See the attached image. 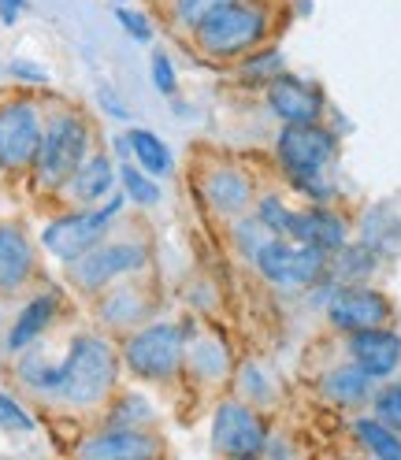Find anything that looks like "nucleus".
<instances>
[{"mask_svg":"<svg viewBox=\"0 0 401 460\" xmlns=\"http://www.w3.org/2000/svg\"><path fill=\"white\" fill-rule=\"evenodd\" d=\"M101 101H104V108H108L111 115H116V119H127V115H130V111H127V108H123V104H120L116 97H111L108 90H101Z\"/></svg>","mask_w":401,"mask_h":460,"instance_id":"4c0bfd02","label":"nucleus"},{"mask_svg":"<svg viewBox=\"0 0 401 460\" xmlns=\"http://www.w3.org/2000/svg\"><path fill=\"white\" fill-rule=\"evenodd\" d=\"M138 312H141V301H138V294H130V290H120V294H111V297L104 301V320H108V323H130Z\"/></svg>","mask_w":401,"mask_h":460,"instance_id":"7c9ffc66","label":"nucleus"},{"mask_svg":"<svg viewBox=\"0 0 401 460\" xmlns=\"http://www.w3.org/2000/svg\"><path fill=\"white\" fill-rule=\"evenodd\" d=\"M371 412H376L387 427H394L401 435V379H387L376 386V397H371Z\"/></svg>","mask_w":401,"mask_h":460,"instance_id":"bb28decb","label":"nucleus"},{"mask_svg":"<svg viewBox=\"0 0 401 460\" xmlns=\"http://www.w3.org/2000/svg\"><path fill=\"white\" fill-rule=\"evenodd\" d=\"M193 38L200 52L216 56V60H235V56H249L261 49L268 38V8L253 4V0H231L216 15L193 26Z\"/></svg>","mask_w":401,"mask_h":460,"instance_id":"f03ea898","label":"nucleus"},{"mask_svg":"<svg viewBox=\"0 0 401 460\" xmlns=\"http://www.w3.org/2000/svg\"><path fill=\"white\" fill-rule=\"evenodd\" d=\"M56 305H60V301H56V294H41V297H34L31 305L19 312L15 327L8 331V349L12 353L26 349V345H34L38 334H45V327L52 323V315H56Z\"/></svg>","mask_w":401,"mask_h":460,"instance_id":"412c9836","label":"nucleus"},{"mask_svg":"<svg viewBox=\"0 0 401 460\" xmlns=\"http://www.w3.org/2000/svg\"><path fill=\"white\" fill-rule=\"evenodd\" d=\"M212 446L227 456H261L268 449V427L242 401H223L212 416Z\"/></svg>","mask_w":401,"mask_h":460,"instance_id":"9d476101","label":"nucleus"},{"mask_svg":"<svg viewBox=\"0 0 401 460\" xmlns=\"http://www.w3.org/2000/svg\"><path fill=\"white\" fill-rule=\"evenodd\" d=\"M116 19H120V26H123V31L138 41V45H149L153 41V22L146 19V15H141V12H134V8H116Z\"/></svg>","mask_w":401,"mask_h":460,"instance_id":"473e14b6","label":"nucleus"},{"mask_svg":"<svg viewBox=\"0 0 401 460\" xmlns=\"http://www.w3.org/2000/svg\"><path fill=\"white\" fill-rule=\"evenodd\" d=\"M130 141V153H134V164H141V171H149V175H171V149L164 146V141L153 134V130H130L127 134Z\"/></svg>","mask_w":401,"mask_h":460,"instance_id":"5701e85b","label":"nucleus"},{"mask_svg":"<svg viewBox=\"0 0 401 460\" xmlns=\"http://www.w3.org/2000/svg\"><path fill=\"white\" fill-rule=\"evenodd\" d=\"M41 115L34 108V101H4L0 104V164L22 171L34 167L38 149H41Z\"/></svg>","mask_w":401,"mask_h":460,"instance_id":"1a4fd4ad","label":"nucleus"},{"mask_svg":"<svg viewBox=\"0 0 401 460\" xmlns=\"http://www.w3.org/2000/svg\"><path fill=\"white\" fill-rule=\"evenodd\" d=\"M120 182H123L127 197L138 200V205H156V200H160V186L153 182V175H149V171H141V167H134V164L120 167Z\"/></svg>","mask_w":401,"mask_h":460,"instance_id":"cd10ccee","label":"nucleus"},{"mask_svg":"<svg viewBox=\"0 0 401 460\" xmlns=\"http://www.w3.org/2000/svg\"><path fill=\"white\" fill-rule=\"evenodd\" d=\"M268 108L279 123H324L327 93L320 82L282 71L268 82Z\"/></svg>","mask_w":401,"mask_h":460,"instance_id":"9b49d317","label":"nucleus"},{"mask_svg":"<svg viewBox=\"0 0 401 460\" xmlns=\"http://www.w3.org/2000/svg\"><path fill=\"white\" fill-rule=\"evenodd\" d=\"M0 430H12V435H31L34 430V420L26 412L15 397L0 394Z\"/></svg>","mask_w":401,"mask_h":460,"instance_id":"c85d7f7f","label":"nucleus"},{"mask_svg":"<svg viewBox=\"0 0 401 460\" xmlns=\"http://www.w3.org/2000/svg\"><path fill=\"white\" fill-rule=\"evenodd\" d=\"M242 383H245V394L253 397V401H272V383H268V376L256 364H245V371H242Z\"/></svg>","mask_w":401,"mask_h":460,"instance_id":"f704fd0d","label":"nucleus"},{"mask_svg":"<svg viewBox=\"0 0 401 460\" xmlns=\"http://www.w3.org/2000/svg\"><path fill=\"white\" fill-rule=\"evenodd\" d=\"M350 435L361 446V453H368V456H376V460H401V435L394 427H387L376 412L357 416L350 423Z\"/></svg>","mask_w":401,"mask_h":460,"instance_id":"aec40b11","label":"nucleus"},{"mask_svg":"<svg viewBox=\"0 0 401 460\" xmlns=\"http://www.w3.org/2000/svg\"><path fill=\"white\" fill-rule=\"evenodd\" d=\"M85 153H90V127H85L82 115H75V111L52 115L45 127V137H41L38 160H34L38 182L45 190H64V182L82 167Z\"/></svg>","mask_w":401,"mask_h":460,"instance_id":"20e7f679","label":"nucleus"},{"mask_svg":"<svg viewBox=\"0 0 401 460\" xmlns=\"http://www.w3.org/2000/svg\"><path fill=\"white\" fill-rule=\"evenodd\" d=\"M19 379L26 386L41 390V394H56V390H60V364H49L45 357H22Z\"/></svg>","mask_w":401,"mask_h":460,"instance_id":"a878e982","label":"nucleus"},{"mask_svg":"<svg viewBox=\"0 0 401 460\" xmlns=\"http://www.w3.org/2000/svg\"><path fill=\"white\" fill-rule=\"evenodd\" d=\"M111 182H116V167H111V160L108 156H85L82 167L64 182V190H67V197L75 200V205H97L101 197L111 193Z\"/></svg>","mask_w":401,"mask_h":460,"instance_id":"6ab92c4d","label":"nucleus"},{"mask_svg":"<svg viewBox=\"0 0 401 460\" xmlns=\"http://www.w3.org/2000/svg\"><path fill=\"white\" fill-rule=\"evenodd\" d=\"M8 71H12V78H22V82H38V85L49 82V71L38 67V64H31V60H12Z\"/></svg>","mask_w":401,"mask_h":460,"instance_id":"c9c22d12","label":"nucleus"},{"mask_svg":"<svg viewBox=\"0 0 401 460\" xmlns=\"http://www.w3.org/2000/svg\"><path fill=\"white\" fill-rule=\"evenodd\" d=\"M205 200L219 216H238L249 208L253 200V182L242 175L238 167H216L205 179Z\"/></svg>","mask_w":401,"mask_h":460,"instance_id":"f3484780","label":"nucleus"},{"mask_svg":"<svg viewBox=\"0 0 401 460\" xmlns=\"http://www.w3.org/2000/svg\"><path fill=\"white\" fill-rule=\"evenodd\" d=\"M146 264V249L120 242V245H94L90 252H82L78 261H71V279L82 286V290H101L111 279H120L127 271H138Z\"/></svg>","mask_w":401,"mask_h":460,"instance_id":"f8f14e48","label":"nucleus"},{"mask_svg":"<svg viewBox=\"0 0 401 460\" xmlns=\"http://www.w3.org/2000/svg\"><path fill=\"white\" fill-rule=\"evenodd\" d=\"M275 160L290 186L308 205H331L334 179L331 171L338 164V134L324 123H282L275 137Z\"/></svg>","mask_w":401,"mask_h":460,"instance_id":"f257e3e1","label":"nucleus"},{"mask_svg":"<svg viewBox=\"0 0 401 460\" xmlns=\"http://www.w3.org/2000/svg\"><path fill=\"white\" fill-rule=\"evenodd\" d=\"M0 167H4V164H0Z\"/></svg>","mask_w":401,"mask_h":460,"instance_id":"58836bf2","label":"nucleus"},{"mask_svg":"<svg viewBox=\"0 0 401 460\" xmlns=\"http://www.w3.org/2000/svg\"><path fill=\"white\" fill-rule=\"evenodd\" d=\"M376 386H379V383L371 379L361 364H353V360L331 367L327 376L320 379L324 397L331 401V405H338V409H361V405H371V397H376Z\"/></svg>","mask_w":401,"mask_h":460,"instance_id":"2eb2a0df","label":"nucleus"},{"mask_svg":"<svg viewBox=\"0 0 401 460\" xmlns=\"http://www.w3.org/2000/svg\"><path fill=\"white\" fill-rule=\"evenodd\" d=\"M256 216H261V223L272 230V234H279V238H290L298 208L286 205V200H282L279 193H268V197H261V205H256Z\"/></svg>","mask_w":401,"mask_h":460,"instance_id":"393cba45","label":"nucleus"},{"mask_svg":"<svg viewBox=\"0 0 401 460\" xmlns=\"http://www.w3.org/2000/svg\"><path fill=\"white\" fill-rule=\"evenodd\" d=\"M111 383H116V353H111V345L94 334L75 338L60 364V390H56V397L71 401V405H94V401L108 394Z\"/></svg>","mask_w":401,"mask_h":460,"instance_id":"7ed1b4c3","label":"nucleus"},{"mask_svg":"<svg viewBox=\"0 0 401 460\" xmlns=\"http://www.w3.org/2000/svg\"><path fill=\"white\" fill-rule=\"evenodd\" d=\"M290 242L324 249V252H338L350 242V223L331 205H308V208H298V216H294Z\"/></svg>","mask_w":401,"mask_h":460,"instance_id":"4468645a","label":"nucleus"},{"mask_svg":"<svg viewBox=\"0 0 401 460\" xmlns=\"http://www.w3.org/2000/svg\"><path fill=\"white\" fill-rule=\"evenodd\" d=\"M286 71V60H282V52L275 45H261V49H253L245 56V64H242V78L245 82H272L275 75Z\"/></svg>","mask_w":401,"mask_h":460,"instance_id":"b1692460","label":"nucleus"},{"mask_svg":"<svg viewBox=\"0 0 401 460\" xmlns=\"http://www.w3.org/2000/svg\"><path fill=\"white\" fill-rule=\"evenodd\" d=\"M153 85H156L164 97H171V93H175V85H179V78H175V64H171V56H167V52H156V56H153Z\"/></svg>","mask_w":401,"mask_h":460,"instance_id":"72a5a7b5","label":"nucleus"},{"mask_svg":"<svg viewBox=\"0 0 401 460\" xmlns=\"http://www.w3.org/2000/svg\"><path fill=\"white\" fill-rule=\"evenodd\" d=\"M376 268H379V252L368 249L364 242H357V245L346 242L338 252H331V275L338 282H368Z\"/></svg>","mask_w":401,"mask_h":460,"instance_id":"4be33fe9","label":"nucleus"},{"mask_svg":"<svg viewBox=\"0 0 401 460\" xmlns=\"http://www.w3.org/2000/svg\"><path fill=\"white\" fill-rule=\"evenodd\" d=\"M120 208H123V197H111L101 208H82V212H71L64 219H52L41 234V245L56 256V261L71 264L108 234V226L120 216Z\"/></svg>","mask_w":401,"mask_h":460,"instance_id":"423d86ee","label":"nucleus"},{"mask_svg":"<svg viewBox=\"0 0 401 460\" xmlns=\"http://www.w3.org/2000/svg\"><path fill=\"white\" fill-rule=\"evenodd\" d=\"M26 8H31V0H0V22H4V26L19 22V15Z\"/></svg>","mask_w":401,"mask_h":460,"instance_id":"e433bc0d","label":"nucleus"},{"mask_svg":"<svg viewBox=\"0 0 401 460\" xmlns=\"http://www.w3.org/2000/svg\"><path fill=\"white\" fill-rule=\"evenodd\" d=\"M253 264L279 290H312L320 279L331 275V252L290 242V238H268L256 249Z\"/></svg>","mask_w":401,"mask_h":460,"instance_id":"39448f33","label":"nucleus"},{"mask_svg":"<svg viewBox=\"0 0 401 460\" xmlns=\"http://www.w3.org/2000/svg\"><path fill=\"white\" fill-rule=\"evenodd\" d=\"M183 349H186V341H183L179 327L153 323L127 341L123 360L138 379H167L171 371L183 364Z\"/></svg>","mask_w":401,"mask_h":460,"instance_id":"6e6552de","label":"nucleus"},{"mask_svg":"<svg viewBox=\"0 0 401 460\" xmlns=\"http://www.w3.org/2000/svg\"><path fill=\"white\" fill-rule=\"evenodd\" d=\"M34 268V249L12 223H0V290H15Z\"/></svg>","mask_w":401,"mask_h":460,"instance_id":"a211bd4d","label":"nucleus"},{"mask_svg":"<svg viewBox=\"0 0 401 460\" xmlns=\"http://www.w3.org/2000/svg\"><path fill=\"white\" fill-rule=\"evenodd\" d=\"M346 357L361 364L376 383H387L401 371V334L383 327H364L346 334Z\"/></svg>","mask_w":401,"mask_h":460,"instance_id":"ddd939ff","label":"nucleus"},{"mask_svg":"<svg viewBox=\"0 0 401 460\" xmlns=\"http://www.w3.org/2000/svg\"><path fill=\"white\" fill-rule=\"evenodd\" d=\"M235 238H238L242 252H245L249 261H253V256H256V249H261L268 238H279V234H272V230L261 223V216H256V219H242V223L235 226Z\"/></svg>","mask_w":401,"mask_h":460,"instance_id":"c756f323","label":"nucleus"},{"mask_svg":"<svg viewBox=\"0 0 401 460\" xmlns=\"http://www.w3.org/2000/svg\"><path fill=\"white\" fill-rule=\"evenodd\" d=\"M223 4H231V0H175V15L186 26H197V22H205L209 15H216Z\"/></svg>","mask_w":401,"mask_h":460,"instance_id":"2f4dec72","label":"nucleus"},{"mask_svg":"<svg viewBox=\"0 0 401 460\" xmlns=\"http://www.w3.org/2000/svg\"><path fill=\"white\" fill-rule=\"evenodd\" d=\"M327 323L342 334H353L364 327H383L394 315V301L368 282H334V290L324 305Z\"/></svg>","mask_w":401,"mask_h":460,"instance_id":"0eeeda50","label":"nucleus"},{"mask_svg":"<svg viewBox=\"0 0 401 460\" xmlns=\"http://www.w3.org/2000/svg\"><path fill=\"white\" fill-rule=\"evenodd\" d=\"M156 453H160V442L138 427L104 430V435L82 446V456H94V460H138V456H156Z\"/></svg>","mask_w":401,"mask_h":460,"instance_id":"dca6fc26","label":"nucleus"}]
</instances>
